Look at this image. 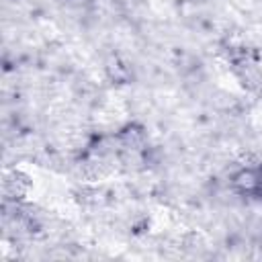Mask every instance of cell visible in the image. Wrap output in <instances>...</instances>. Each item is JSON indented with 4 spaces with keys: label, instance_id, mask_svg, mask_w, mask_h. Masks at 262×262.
I'll list each match as a JSON object with an SVG mask.
<instances>
[{
    "label": "cell",
    "instance_id": "6da1fadb",
    "mask_svg": "<svg viewBox=\"0 0 262 262\" xmlns=\"http://www.w3.org/2000/svg\"><path fill=\"white\" fill-rule=\"evenodd\" d=\"M237 182L244 186V190L262 196V168L256 170V172H246Z\"/></svg>",
    "mask_w": 262,
    "mask_h": 262
}]
</instances>
